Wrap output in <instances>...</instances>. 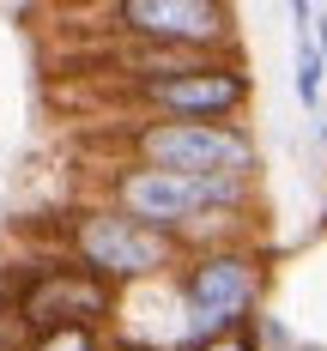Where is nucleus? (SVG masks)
<instances>
[{
    "label": "nucleus",
    "instance_id": "1a4fd4ad",
    "mask_svg": "<svg viewBox=\"0 0 327 351\" xmlns=\"http://www.w3.org/2000/svg\"><path fill=\"white\" fill-rule=\"evenodd\" d=\"M176 351H261V339H254V321H243V327H218V333H200V339H182Z\"/></svg>",
    "mask_w": 327,
    "mask_h": 351
},
{
    "label": "nucleus",
    "instance_id": "0eeeda50",
    "mask_svg": "<svg viewBox=\"0 0 327 351\" xmlns=\"http://www.w3.org/2000/svg\"><path fill=\"white\" fill-rule=\"evenodd\" d=\"M291 73H297V104H303V109H322L327 61L315 55V43H309V31H297V61H291Z\"/></svg>",
    "mask_w": 327,
    "mask_h": 351
},
{
    "label": "nucleus",
    "instance_id": "20e7f679",
    "mask_svg": "<svg viewBox=\"0 0 327 351\" xmlns=\"http://www.w3.org/2000/svg\"><path fill=\"white\" fill-rule=\"evenodd\" d=\"M176 291L182 309L200 315L194 339L218 327H243L261 315V297H267V254L243 243H194L176 267Z\"/></svg>",
    "mask_w": 327,
    "mask_h": 351
},
{
    "label": "nucleus",
    "instance_id": "7ed1b4c3",
    "mask_svg": "<svg viewBox=\"0 0 327 351\" xmlns=\"http://www.w3.org/2000/svg\"><path fill=\"white\" fill-rule=\"evenodd\" d=\"M128 152L145 170H176L200 182H254L261 170L254 134L230 121H140L128 134Z\"/></svg>",
    "mask_w": 327,
    "mask_h": 351
},
{
    "label": "nucleus",
    "instance_id": "6e6552de",
    "mask_svg": "<svg viewBox=\"0 0 327 351\" xmlns=\"http://www.w3.org/2000/svg\"><path fill=\"white\" fill-rule=\"evenodd\" d=\"M19 351H109L104 327H55V333H31Z\"/></svg>",
    "mask_w": 327,
    "mask_h": 351
},
{
    "label": "nucleus",
    "instance_id": "423d86ee",
    "mask_svg": "<svg viewBox=\"0 0 327 351\" xmlns=\"http://www.w3.org/2000/svg\"><path fill=\"white\" fill-rule=\"evenodd\" d=\"M109 31L164 55H237V12L224 0H115Z\"/></svg>",
    "mask_w": 327,
    "mask_h": 351
},
{
    "label": "nucleus",
    "instance_id": "9d476101",
    "mask_svg": "<svg viewBox=\"0 0 327 351\" xmlns=\"http://www.w3.org/2000/svg\"><path fill=\"white\" fill-rule=\"evenodd\" d=\"M309 43H315V55L327 61V12H315V19H309Z\"/></svg>",
    "mask_w": 327,
    "mask_h": 351
},
{
    "label": "nucleus",
    "instance_id": "f257e3e1",
    "mask_svg": "<svg viewBox=\"0 0 327 351\" xmlns=\"http://www.w3.org/2000/svg\"><path fill=\"white\" fill-rule=\"evenodd\" d=\"M182 254H188L182 237H164V230H152V224H140L115 206H85L67 224V261L85 267L91 279L115 285V291L164 279L170 267H182Z\"/></svg>",
    "mask_w": 327,
    "mask_h": 351
},
{
    "label": "nucleus",
    "instance_id": "f03ea898",
    "mask_svg": "<svg viewBox=\"0 0 327 351\" xmlns=\"http://www.w3.org/2000/svg\"><path fill=\"white\" fill-rule=\"evenodd\" d=\"M254 182H200V176H176V170H145V164H121L109 176V194L115 212L140 218L164 237H188L206 224V218H237V206L249 200Z\"/></svg>",
    "mask_w": 327,
    "mask_h": 351
},
{
    "label": "nucleus",
    "instance_id": "9b49d317",
    "mask_svg": "<svg viewBox=\"0 0 327 351\" xmlns=\"http://www.w3.org/2000/svg\"><path fill=\"white\" fill-rule=\"evenodd\" d=\"M315 140H322V145H327V121H322V128H315Z\"/></svg>",
    "mask_w": 327,
    "mask_h": 351
},
{
    "label": "nucleus",
    "instance_id": "39448f33",
    "mask_svg": "<svg viewBox=\"0 0 327 351\" xmlns=\"http://www.w3.org/2000/svg\"><path fill=\"white\" fill-rule=\"evenodd\" d=\"M6 297L25 321V333H55V327H109L115 321V285L91 279L85 267L43 254L31 267L6 273Z\"/></svg>",
    "mask_w": 327,
    "mask_h": 351
}]
</instances>
